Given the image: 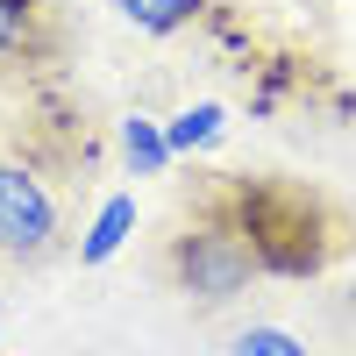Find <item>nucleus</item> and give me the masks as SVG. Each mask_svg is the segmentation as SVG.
Instances as JSON below:
<instances>
[{
    "label": "nucleus",
    "instance_id": "nucleus-8",
    "mask_svg": "<svg viewBox=\"0 0 356 356\" xmlns=\"http://www.w3.org/2000/svg\"><path fill=\"white\" fill-rule=\"evenodd\" d=\"M36 0H0V65L8 57H29V43H36Z\"/></svg>",
    "mask_w": 356,
    "mask_h": 356
},
{
    "label": "nucleus",
    "instance_id": "nucleus-7",
    "mask_svg": "<svg viewBox=\"0 0 356 356\" xmlns=\"http://www.w3.org/2000/svg\"><path fill=\"white\" fill-rule=\"evenodd\" d=\"M122 22H136L143 36H178L193 15H200V0H107Z\"/></svg>",
    "mask_w": 356,
    "mask_h": 356
},
{
    "label": "nucleus",
    "instance_id": "nucleus-2",
    "mask_svg": "<svg viewBox=\"0 0 356 356\" xmlns=\"http://www.w3.org/2000/svg\"><path fill=\"white\" fill-rule=\"evenodd\" d=\"M57 235H65V221H57L50 178L29 164V157H8V150H0V257L43 264V257L57 250Z\"/></svg>",
    "mask_w": 356,
    "mask_h": 356
},
{
    "label": "nucleus",
    "instance_id": "nucleus-9",
    "mask_svg": "<svg viewBox=\"0 0 356 356\" xmlns=\"http://www.w3.org/2000/svg\"><path fill=\"white\" fill-rule=\"evenodd\" d=\"M228 356H314V349L292 335V328H243Z\"/></svg>",
    "mask_w": 356,
    "mask_h": 356
},
{
    "label": "nucleus",
    "instance_id": "nucleus-3",
    "mask_svg": "<svg viewBox=\"0 0 356 356\" xmlns=\"http://www.w3.org/2000/svg\"><path fill=\"white\" fill-rule=\"evenodd\" d=\"M235 228L250 235V250H257L264 271H292V278L321 271V250H328V243H321V221L307 214V207H292V200H250Z\"/></svg>",
    "mask_w": 356,
    "mask_h": 356
},
{
    "label": "nucleus",
    "instance_id": "nucleus-6",
    "mask_svg": "<svg viewBox=\"0 0 356 356\" xmlns=\"http://www.w3.org/2000/svg\"><path fill=\"white\" fill-rule=\"evenodd\" d=\"M221 129H228V114L214 100H200V107H186V114L164 122V143H171V157H193V150H207V143H221Z\"/></svg>",
    "mask_w": 356,
    "mask_h": 356
},
{
    "label": "nucleus",
    "instance_id": "nucleus-5",
    "mask_svg": "<svg viewBox=\"0 0 356 356\" xmlns=\"http://www.w3.org/2000/svg\"><path fill=\"white\" fill-rule=\"evenodd\" d=\"M122 157H129L136 178H164V171H171L164 122H150V114H129V122H122Z\"/></svg>",
    "mask_w": 356,
    "mask_h": 356
},
{
    "label": "nucleus",
    "instance_id": "nucleus-1",
    "mask_svg": "<svg viewBox=\"0 0 356 356\" xmlns=\"http://www.w3.org/2000/svg\"><path fill=\"white\" fill-rule=\"evenodd\" d=\"M264 271L257 250H250V235L243 228H228V221H207V228H186L171 243V278L186 300L200 307H228L235 292H250V278Z\"/></svg>",
    "mask_w": 356,
    "mask_h": 356
},
{
    "label": "nucleus",
    "instance_id": "nucleus-4",
    "mask_svg": "<svg viewBox=\"0 0 356 356\" xmlns=\"http://www.w3.org/2000/svg\"><path fill=\"white\" fill-rule=\"evenodd\" d=\"M129 228H136V193H114L100 214H93V228H86V243H79V264H107L114 250L129 243Z\"/></svg>",
    "mask_w": 356,
    "mask_h": 356
}]
</instances>
